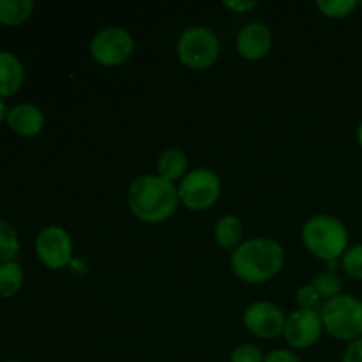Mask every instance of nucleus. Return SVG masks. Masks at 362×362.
Listing matches in <instances>:
<instances>
[{
  "instance_id": "nucleus-29",
  "label": "nucleus",
  "mask_w": 362,
  "mask_h": 362,
  "mask_svg": "<svg viewBox=\"0 0 362 362\" xmlns=\"http://www.w3.org/2000/svg\"><path fill=\"white\" fill-rule=\"evenodd\" d=\"M6 362H23V361H14V359H13V361H6Z\"/></svg>"
},
{
  "instance_id": "nucleus-21",
  "label": "nucleus",
  "mask_w": 362,
  "mask_h": 362,
  "mask_svg": "<svg viewBox=\"0 0 362 362\" xmlns=\"http://www.w3.org/2000/svg\"><path fill=\"white\" fill-rule=\"evenodd\" d=\"M341 267L350 278L362 279V244L349 246L341 257Z\"/></svg>"
},
{
  "instance_id": "nucleus-14",
  "label": "nucleus",
  "mask_w": 362,
  "mask_h": 362,
  "mask_svg": "<svg viewBox=\"0 0 362 362\" xmlns=\"http://www.w3.org/2000/svg\"><path fill=\"white\" fill-rule=\"evenodd\" d=\"M156 170L161 179L172 184L180 182L189 172V161H187L186 152L180 148H166L159 154L158 161H156Z\"/></svg>"
},
{
  "instance_id": "nucleus-12",
  "label": "nucleus",
  "mask_w": 362,
  "mask_h": 362,
  "mask_svg": "<svg viewBox=\"0 0 362 362\" xmlns=\"http://www.w3.org/2000/svg\"><path fill=\"white\" fill-rule=\"evenodd\" d=\"M6 122L13 133L30 138L45 129V113L39 106L30 105V103H20V105L9 108Z\"/></svg>"
},
{
  "instance_id": "nucleus-25",
  "label": "nucleus",
  "mask_w": 362,
  "mask_h": 362,
  "mask_svg": "<svg viewBox=\"0 0 362 362\" xmlns=\"http://www.w3.org/2000/svg\"><path fill=\"white\" fill-rule=\"evenodd\" d=\"M264 362H300L296 352L286 349H276L265 356Z\"/></svg>"
},
{
  "instance_id": "nucleus-19",
  "label": "nucleus",
  "mask_w": 362,
  "mask_h": 362,
  "mask_svg": "<svg viewBox=\"0 0 362 362\" xmlns=\"http://www.w3.org/2000/svg\"><path fill=\"white\" fill-rule=\"evenodd\" d=\"M359 7L357 0H318L317 9L331 20H345Z\"/></svg>"
},
{
  "instance_id": "nucleus-10",
  "label": "nucleus",
  "mask_w": 362,
  "mask_h": 362,
  "mask_svg": "<svg viewBox=\"0 0 362 362\" xmlns=\"http://www.w3.org/2000/svg\"><path fill=\"white\" fill-rule=\"evenodd\" d=\"M324 334L320 310H299L286 317L283 338L293 350H306L317 345Z\"/></svg>"
},
{
  "instance_id": "nucleus-11",
  "label": "nucleus",
  "mask_w": 362,
  "mask_h": 362,
  "mask_svg": "<svg viewBox=\"0 0 362 362\" xmlns=\"http://www.w3.org/2000/svg\"><path fill=\"white\" fill-rule=\"evenodd\" d=\"M235 48L247 62H258L265 59L272 48L271 28L264 21H250L237 34Z\"/></svg>"
},
{
  "instance_id": "nucleus-27",
  "label": "nucleus",
  "mask_w": 362,
  "mask_h": 362,
  "mask_svg": "<svg viewBox=\"0 0 362 362\" xmlns=\"http://www.w3.org/2000/svg\"><path fill=\"white\" fill-rule=\"evenodd\" d=\"M7 112H9V108H7V106H6V101H4V99L0 98V124H2L4 120H6Z\"/></svg>"
},
{
  "instance_id": "nucleus-5",
  "label": "nucleus",
  "mask_w": 362,
  "mask_h": 362,
  "mask_svg": "<svg viewBox=\"0 0 362 362\" xmlns=\"http://www.w3.org/2000/svg\"><path fill=\"white\" fill-rule=\"evenodd\" d=\"M221 53L219 39L207 27H187L177 41V57L193 71H205L214 66Z\"/></svg>"
},
{
  "instance_id": "nucleus-23",
  "label": "nucleus",
  "mask_w": 362,
  "mask_h": 362,
  "mask_svg": "<svg viewBox=\"0 0 362 362\" xmlns=\"http://www.w3.org/2000/svg\"><path fill=\"white\" fill-rule=\"evenodd\" d=\"M322 297L315 290L313 285H303L296 292V303L299 310H318V303Z\"/></svg>"
},
{
  "instance_id": "nucleus-18",
  "label": "nucleus",
  "mask_w": 362,
  "mask_h": 362,
  "mask_svg": "<svg viewBox=\"0 0 362 362\" xmlns=\"http://www.w3.org/2000/svg\"><path fill=\"white\" fill-rule=\"evenodd\" d=\"M20 253V235L11 223L0 219V264L16 260Z\"/></svg>"
},
{
  "instance_id": "nucleus-28",
  "label": "nucleus",
  "mask_w": 362,
  "mask_h": 362,
  "mask_svg": "<svg viewBox=\"0 0 362 362\" xmlns=\"http://www.w3.org/2000/svg\"><path fill=\"white\" fill-rule=\"evenodd\" d=\"M357 144H359V147L362 148V122L359 124V127H357Z\"/></svg>"
},
{
  "instance_id": "nucleus-16",
  "label": "nucleus",
  "mask_w": 362,
  "mask_h": 362,
  "mask_svg": "<svg viewBox=\"0 0 362 362\" xmlns=\"http://www.w3.org/2000/svg\"><path fill=\"white\" fill-rule=\"evenodd\" d=\"M34 9L32 0H0V25L18 27L34 14Z\"/></svg>"
},
{
  "instance_id": "nucleus-1",
  "label": "nucleus",
  "mask_w": 362,
  "mask_h": 362,
  "mask_svg": "<svg viewBox=\"0 0 362 362\" xmlns=\"http://www.w3.org/2000/svg\"><path fill=\"white\" fill-rule=\"evenodd\" d=\"M285 265V250L272 237L243 240L230 255V267L240 281L262 285L271 281Z\"/></svg>"
},
{
  "instance_id": "nucleus-6",
  "label": "nucleus",
  "mask_w": 362,
  "mask_h": 362,
  "mask_svg": "<svg viewBox=\"0 0 362 362\" xmlns=\"http://www.w3.org/2000/svg\"><path fill=\"white\" fill-rule=\"evenodd\" d=\"M221 179L218 173L205 166L189 170L177 186L180 204L193 212H204L216 205L221 197Z\"/></svg>"
},
{
  "instance_id": "nucleus-26",
  "label": "nucleus",
  "mask_w": 362,
  "mask_h": 362,
  "mask_svg": "<svg viewBox=\"0 0 362 362\" xmlns=\"http://www.w3.org/2000/svg\"><path fill=\"white\" fill-rule=\"evenodd\" d=\"M223 6L233 13H247L258 6V0H223Z\"/></svg>"
},
{
  "instance_id": "nucleus-30",
  "label": "nucleus",
  "mask_w": 362,
  "mask_h": 362,
  "mask_svg": "<svg viewBox=\"0 0 362 362\" xmlns=\"http://www.w3.org/2000/svg\"><path fill=\"white\" fill-rule=\"evenodd\" d=\"M359 7H362V2H359Z\"/></svg>"
},
{
  "instance_id": "nucleus-24",
  "label": "nucleus",
  "mask_w": 362,
  "mask_h": 362,
  "mask_svg": "<svg viewBox=\"0 0 362 362\" xmlns=\"http://www.w3.org/2000/svg\"><path fill=\"white\" fill-rule=\"evenodd\" d=\"M341 362H362V338L354 339L346 345Z\"/></svg>"
},
{
  "instance_id": "nucleus-4",
  "label": "nucleus",
  "mask_w": 362,
  "mask_h": 362,
  "mask_svg": "<svg viewBox=\"0 0 362 362\" xmlns=\"http://www.w3.org/2000/svg\"><path fill=\"white\" fill-rule=\"evenodd\" d=\"M324 331L339 341L362 338V299L349 293H339L325 300L320 310Z\"/></svg>"
},
{
  "instance_id": "nucleus-15",
  "label": "nucleus",
  "mask_w": 362,
  "mask_h": 362,
  "mask_svg": "<svg viewBox=\"0 0 362 362\" xmlns=\"http://www.w3.org/2000/svg\"><path fill=\"white\" fill-rule=\"evenodd\" d=\"M243 223L233 214L221 216L214 225V239L221 250H235L243 243Z\"/></svg>"
},
{
  "instance_id": "nucleus-17",
  "label": "nucleus",
  "mask_w": 362,
  "mask_h": 362,
  "mask_svg": "<svg viewBox=\"0 0 362 362\" xmlns=\"http://www.w3.org/2000/svg\"><path fill=\"white\" fill-rule=\"evenodd\" d=\"M23 267L16 260L0 264V299H11L23 286Z\"/></svg>"
},
{
  "instance_id": "nucleus-7",
  "label": "nucleus",
  "mask_w": 362,
  "mask_h": 362,
  "mask_svg": "<svg viewBox=\"0 0 362 362\" xmlns=\"http://www.w3.org/2000/svg\"><path fill=\"white\" fill-rule=\"evenodd\" d=\"M88 52L94 62L105 67L126 64L134 53V39L126 28L105 27L92 37Z\"/></svg>"
},
{
  "instance_id": "nucleus-3",
  "label": "nucleus",
  "mask_w": 362,
  "mask_h": 362,
  "mask_svg": "<svg viewBox=\"0 0 362 362\" xmlns=\"http://www.w3.org/2000/svg\"><path fill=\"white\" fill-rule=\"evenodd\" d=\"M303 244L310 255L324 264L341 260L349 250L350 233L341 219L329 214H317L308 219L303 226Z\"/></svg>"
},
{
  "instance_id": "nucleus-13",
  "label": "nucleus",
  "mask_w": 362,
  "mask_h": 362,
  "mask_svg": "<svg viewBox=\"0 0 362 362\" xmlns=\"http://www.w3.org/2000/svg\"><path fill=\"white\" fill-rule=\"evenodd\" d=\"M25 69L21 60L13 52H0V98H13L21 90Z\"/></svg>"
},
{
  "instance_id": "nucleus-8",
  "label": "nucleus",
  "mask_w": 362,
  "mask_h": 362,
  "mask_svg": "<svg viewBox=\"0 0 362 362\" xmlns=\"http://www.w3.org/2000/svg\"><path fill=\"white\" fill-rule=\"evenodd\" d=\"M34 250L39 262L49 271H60L73 262V239L64 226H45L35 237Z\"/></svg>"
},
{
  "instance_id": "nucleus-9",
  "label": "nucleus",
  "mask_w": 362,
  "mask_h": 362,
  "mask_svg": "<svg viewBox=\"0 0 362 362\" xmlns=\"http://www.w3.org/2000/svg\"><path fill=\"white\" fill-rule=\"evenodd\" d=\"M243 322L247 332L255 338L276 339L285 331L286 315L276 303L257 300L244 310Z\"/></svg>"
},
{
  "instance_id": "nucleus-22",
  "label": "nucleus",
  "mask_w": 362,
  "mask_h": 362,
  "mask_svg": "<svg viewBox=\"0 0 362 362\" xmlns=\"http://www.w3.org/2000/svg\"><path fill=\"white\" fill-rule=\"evenodd\" d=\"M265 354L260 346L253 343H244V345L235 346L230 354V362H264Z\"/></svg>"
},
{
  "instance_id": "nucleus-2",
  "label": "nucleus",
  "mask_w": 362,
  "mask_h": 362,
  "mask_svg": "<svg viewBox=\"0 0 362 362\" xmlns=\"http://www.w3.org/2000/svg\"><path fill=\"white\" fill-rule=\"evenodd\" d=\"M179 204V191L175 184L161 179L158 173L136 177L127 189L131 214L148 225H158L172 218Z\"/></svg>"
},
{
  "instance_id": "nucleus-20",
  "label": "nucleus",
  "mask_w": 362,
  "mask_h": 362,
  "mask_svg": "<svg viewBox=\"0 0 362 362\" xmlns=\"http://www.w3.org/2000/svg\"><path fill=\"white\" fill-rule=\"evenodd\" d=\"M311 285L315 286V290H317L318 296H320L322 299L329 300V299H332V297H336L341 293L343 281H341V278L336 274V272L322 271L315 276L313 281H311Z\"/></svg>"
}]
</instances>
